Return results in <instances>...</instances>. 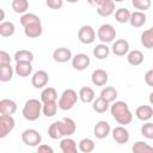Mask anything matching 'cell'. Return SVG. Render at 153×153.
<instances>
[{
  "label": "cell",
  "instance_id": "1",
  "mask_svg": "<svg viewBox=\"0 0 153 153\" xmlns=\"http://www.w3.org/2000/svg\"><path fill=\"white\" fill-rule=\"evenodd\" d=\"M110 111H111L112 117L118 124L127 126L133 121V114L129 110L128 104L123 100L114 102L112 105H110Z\"/></svg>",
  "mask_w": 153,
  "mask_h": 153
},
{
  "label": "cell",
  "instance_id": "2",
  "mask_svg": "<svg viewBox=\"0 0 153 153\" xmlns=\"http://www.w3.org/2000/svg\"><path fill=\"white\" fill-rule=\"evenodd\" d=\"M42 109H43V104L38 99L31 98V99L25 102V104L23 106L22 114H23L25 120H27V121H36V120L39 118Z\"/></svg>",
  "mask_w": 153,
  "mask_h": 153
},
{
  "label": "cell",
  "instance_id": "3",
  "mask_svg": "<svg viewBox=\"0 0 153 153\" xmlns=\"http://www.w3.org/2000/svg\"><path fill=\"white\" fill-rule=\"evenodd\" d=\"M78 99H79V93H76V91H74L73 88H67L61 93L57 105L61 110L67 111V110H71L75 105Z\"/></svg>",
  "mask_w": 153,
  "mask_h": 153
},
{
  "label": "cell",
  "instance_id": "4",
  "mask_svg": "<svg viewBox=\"0 0 153 153\" xmlns=\"http://www.w3.org/2000/svg\"><path fill=\"white\" fill-rule=\"evenodd\" d=\"M97 37L102 41V43L106 44L112 42L116 38V30L111 24H102L98 27Z\"/></svg>",
  "mask_w": 153,
  "mask_h": 153
},
{
  "label": "cell",
  "instance_id": "5",
  "mask_svg": "<svg viewBox=\"0 0 153 153\" xmlns=\"http://www.w3.org/2000/svg\"><path fill=\"white\" fill-rule=\"evenodd\" d=\"M22 141L26 146L35 147V146H39V143L42 141V136L38 130L30 128V129H25L22 133Z\"/></svg>",
  "mask_w": 153,
  "mask_h": 153
},
{
  "label": "cell",
  "instance_id": "6",
  "mask_svg": "<svg viewBox=\"0 0 153 153\" xmlns=\"http://www.w3.org/2000/svg\"><path fill=\"white\" fill-rule=\"evenodd\" d=\"M91 4L96 5L97 7V13L100 17H109L115 12V2L112 0H98L96 2Z\"/></svg>",
  "mask_w": 153,
  "mask_h": 153
},
{
  "label": "cell",
  "instance_id": "7",
  "mask_svg": "<svg viewBox=\"0 0 153 153\" xmlns=\"http://www.w3.org/2000/svg\"><path fill=\"white\" fill-rule=\"evenodd\" d=\"M78 38L84 44H91L96 39V31L91 25H82L78 31Z\"/></svg>",
  "mask_w": 153,
  "mask_h": 153
},
{
  "label": "cell",
  "instance_id": "8",
  "mask_svg": "<svg viewBox=\"0 0 153 153\" xmlns=\"http://www.w3.org/2000/svg\"><path fill=\"white\" fill-rule=\"evenodd\" d=\"M16 122L12 116L1 115L0 116V137H6L14 128Z\"/></svg>",
  "mask_w": 153,
  "mask_h": 153
},
{
  "label": "cell",
  "instance_id": "9",
  "mask_svg": "<svg viewBox=\"0 0 153 153\" xmlns=\"http://www.w3.org/2000/svg\"><path fill=\"white\" fill-rule=\"evenodd\" d=\"M91 63V59L88 55L84 54V53H80V54H76L75 56H73L72 59V66L74 69L76 71H85Z\"/></svg>",
  "mask_w": 153,
  "mask_h": 153
},
{
  "label": "cell",
  "instance_id": "10",
  "mask_svg": "<svg viewBox=\"0 0 153 153\" xmlns=\"http://www.w3.org/2000/svg\"><path fill=\"white\" fill-rule=\"evenodd\" d=\"M48 81H49V75L43 69H39V71L35 72L31 76V84L36 88H43L48 84Z\"/></svg>",
  "mask_w": 153,
  "mask_h": 153
},
{
  "label": "cell",
  "instance_id": "11",
  "mask_svg": "<svg viewBox=\"0 0 153 153\" xmlns=\"http://www.w3.org/2000/svg\"><path fill=\"white\" fill-rule=\"evenodd\" d=\"M59 123H60V128H61L62 136L68 137V136H71L72 134H74L75 130H76V124H75V122H74L72 118H69V117H63L62 120L59 121Z\"/></svg>",
  "mask_w": 153,
  "mask_h": 153
},
{
  "label": "cell",
  "instance_id": "12",
  "mask_svg": "<svg viewBox=\"0 0 153 153\" xmlns=\"http://www.w3.org/2000/svg\"><path fill=\"white\" fill-rule=\"evenodd\" d=\"M111 50L112 53L116 55V56H124V55H128L129 53V43L127 39L124 38H120V39H116L111 47Z\"/></svg>",
  "mask_w": 153,
  "mask_h": 153
},
{
  "label": "cell",
  "instance_id": "13",
  "mask_svg": "<svg viewBox=\"0 0 153 153\" xmlns=\"http://www.w3.org/2000/svg\"><path fill=\"white\" fill-rule=\"evenodd\" d=\"M53 59H54V61H56L59 63H65V62H68L69 60H72L73 55L68 48H57L53 51Z\"/></svg>",
  "mask_w": 153,
  "mask_h": 153
},
{
  "label": "cell",
  "instance_id": "14",
  "mask_svg": "<svg viewBox=\"0 0 153 153\" xmlns=\"http://www.w3.org/2000/svg\"><path fill=\"white\" fill-rule=\"evenodd\" d=\"M111 131L110 124L106 121H99L96 123L94 128H93V135L97 139H105Z\"/></svg>",
  "mask_w": 153,
  "mask_h": 153
},
{
  "label": "cell",
  "instance_id": "15",
  "mask_svg": "<svg viewBox=\"0 0 153 153\" xmlns=\"http://www.w3.org/2000/svg\"><path fill=\"white\" fill-rule=\"evenodd\" d=\"M112 139L120 143V145H124L129 141V131L122 127V126H118V127H115L112 129Z\"/></svg>",
  "mask_w": 153,
  "mask_h": 153
},
{
  "label": "cell",
  "instance_id": "16",
  "mask_svg": "<svg viewBox=\"0 0 153 153\" xmlns=\"http://www.w3.org/2000/svg\"><path fill=\"white\" fill-rule=\"evenodd\" d=\"M108 73L102 69V68H98V69H94L92 72V75H91V81L93 85L96 86H104L106 82H108Z\"/></svg>",
  "mask_w": 153,
  "mask_h": 153
},
{
  "label": "cell",
  "instance_id": "17",
  "mask_svg": "<svg viewBox=\"0 0 153 153\" xmlns=\"http://www.w3.org/2000/svg\"><path fill=\"white\" fill-rule=\"evenodd\" d=\"M17 111V103L12 99H1L0 100V112L1 115H8L12 116Z\"/></svg>",
  "mask_w": 153,
  "mask_h": 153
},
{
  "label": "cell",
  "instance_id": "18",
  "mask_svg": "<svg viewBox=\"0 0 153 153\" xmlns=\"http://www.w3.org/2000/svg\"><path fill=\"white\" fill-rule=\"evenodd\" d=\"M135 116L140 121H149L153 117V108L151 105H140L135 110Z\"/></svg>",
  "mask_w": 153,
  "mask_h": 153
},
{
  "label": "cell",
  "instance_id": "19",
  "mask_svg": "<svg viewBox=\"0 0 153 153\" xmlns=\"http://www.w3.org/2000/svg\"><path fill=\"white\" fill-rule=\"evenodd\" d=\"M60 148L62 153H78L76 142L72 137H63L60 142Z\"/></svg>",
  "mask_w": 153,
  "mask_h": 153
},
{
  "label": "cell",
  "instance_id": "20",
  "mask_svg": "<svg viewBox=\"0 0 153 153\" xmlns=\"http://www.w3.org/2000/svg\"><path fill=\"white\" fill-rule=\"evenodd\" d=\"M14 72L19 76L26 78L32 73V65H31V62H16Z\"/></svg>",
  "mask_w": 153,
  "mask_h": 153
},
{
  "label": "cell",
  "instance_id": "21",
  "mask_svg": "<svg viewBox=\"0 0 153 153\" xmlns=\"http://www.w3.org/2000/svg\"><path fill=\"white\" fill-rule=\"evenodd\" d=\"M79 98L82 103H93V100L96 99V94L93 88L88 87V86H84L80 88L79 91Z\"/></svg>",
  "mask_w": 153,
  "mask_h": 153
},
{
  "label": "cell",
  "instance_id": "22",
  "mask_svg": "<svg viewBox=\"0 0 153 153\" xmlns=\"http://www.w3.org/2000/svg\"><path fill=\"white\" fill-rule=\"evenodd\" d=\"M43 32V27H42V24L38 23V24H32V25H27L24 27V33L26 37L29 38H36V37H39Z\"/></svg>",
  "mask_w": 153,
  "mask_h": 153
},
{
  "label": "cell",
  "instance_id": "23",
  "mask_svg": "<svg viewBox=\"0 0 153 153\" xmlns=\"http://www.w3.org/2000/svg\"><path fill=\"white\" fill-rule=\"evenodd\" d=\"M143 59H145V57H143L142 51H140V50H137V49L129 51L128 55H127V61H128V63L131 65V66H139V65H141V63L143 62Z\"/></svg>",
  "mask_w": 153,
  "mask_h": 153
},
{
  "label": "cell",
  "instance_id": "24",
  "mask_svg": "<svg viewBox=\"0 0 153 153\" xmlns=\"http://www.w3.org/2000/svg\"><path fill=\"white\" fill-rule=\"evenodd\" d=\"M117 90L112 86H105L102 91H100V98H103L104 100H106L109 104L115 102L117 98Z\"/></svg>",
  "mask_w": 153,
  "mask_h": 153
},
{
  "label": "cell",
  "instance_id": "25",
  "mask_svg": "<svg viewBox=\"0 0 153 153\" xmlns=\"http://www.w3.org/2000/svg\"><path fill=\"white\" fill-rule=\"evenodd\" d=\"M129 23H130V25L133 27H141L146 23V14L143 12L135 11V12L131 13L130 19H129Z\"/></svg>",
  "mask_w": 153,
  "mask_h": 153
},
{
  "label": "cell",
  "instance_id": "26",
  "mask_svg": "<svg viewBox=\"0 0 153 153\" xmlns=\"http://www.w3.org/2000/svg\"><path fill=\"white\" fill-rule=\"evenodd\" d=\"M57 99V92L54 87H45L41 92V100L44 103H50V102H56Z\"/></svg>",
  "mask_w": 153,
  "mask_h": 153
},
{
  "label": "cell",
  "instance_id": "27",
  "mask_svg": "<svg viewBox=\"0 0 153 153\" xmlns=\"http://www.w3.org/2000/svg\"><path fill=\"white\" fill-rule=\"evenodd\" d=\"M109 55H110V48L106 44H104V43L97 44L93 48V56L96 59H98V60H104Z\"/></svg>",
  "mask_w": 153,
  "mask_h": 153
},
{
  "label": "cell",
  "instance_id": "28",
  "mask_svg": "<svg viewBox=\"0 0 153 153\" xmlns=\"http://www.w3.org/2000/svg\"><path fill=\"white\" fill-rule=\"evenodd\" d=\"M13 59H14L16 62H32V60H33V54H32L30 50L20 49V50H17V51H16Z\"/></svg>",
  "mask_w": 153,
  "mask_h": 153
},
{
  "label": "cell",
  "instance_id": "29",
  "mask_svg": "<svg viewBox=\"0 0 153 153\" xmlns=\"http://www.w3.org/2000/svg\"><path fill=\"white\" fill-rule=\"evenodd\" d=\"M94 147H96L94 141L92 139H90V137H84L78 143V148L82 153H91V152L94 151Z\"/></svg>",
  "mask_w": 153,
  "mask_h": 153
},
{
  "label": "cell",
  "instance_id": "30",
  "mask_svg": "<svg viewBox=\"0 0 153 153\" xmlns=\"http://www.w3.org/2000/svg\"><path fill=\"white\" fill-rule=\"evenodd\" d=\"M141 44L147 49L153 48V26L141 33Z\"/></svg>",
  "mask_w": 153,
  "mask_h": 153
},
{
  "label": "cell",
  "instance_id": "31",
  "mask_svg": "<svg viewBox=\"0 0 153 153\" xmlns=\"http://www.w3.org/2000/svg\"><path fill=\"white\" fill-rule=\"evenodd\" d=\"M13 73H14V69L11 66V63L10 65H0V80L2 82L10 81L13 76Z\"/></svg>",
  "mask_w": 153,
  "mask_h": 153
},
{
  "label": "cell",
  "instance_id": "32",
  "mask_svg": "<svg viewBox=\"0 0 153 153\" xmlns=\"http://www.w3.org/2000/svg\"><path fill=\"white\" fill-rule=\"evenodd\" d=\"M130 16H131V13H130L129 10L126 8V7H120V8H117L116 12H115V19H116V22H118V23H121V24L128 23L129 19H130Z\"/></svg>",
  "mask_w": 153,
  "mask_h": 153
},
{
  "label": "cell",
  "instance_id": "33",
  "mask_svg": "<svg viewBox=\"0 0 153 153\" xmlns=\"http://www.w3.org/2000/svg\"><path fill=\"white\" fill-rule=\"evenodd\" d=\"M133 153H153V147L145 141H136L131 147Z\"/></svg>",
  "mask_w": 153,
  "mask_h": 153
},
{
  "label": "cell",
  "instance_id": "34",
  "mask_svg": "<svg viewBox=\"0 0 153 153\" xmlns=\"http://www.w3.org/2000/svg\"><path fill=\"white\" fill-rule=\"evenodd\" d=\"M109 108H110V104L106 100H104L103 98H100V97L96 98L93 100V103H92V109L98 114H103V112L108 111Z\"/></svg>",
  "mask_w": 153,
  "mask_h": 153
},
{
  "label": "cell",
  "instance_id": "35",
  "mask_svg": "<svg viewBox=\"0 0 153 153\" xmlns=\"http://www.w3.org/2000/svg\"><path fill=\"white\" fill-rule=\"evenodd\" d=\"M41 23V19L37 14L35 13H25L20 17V24L25 27L27 25H32V24H38Z\"/></svg>",
  "mask_w": 153,
  "mask_h": 153
},
{
  "label": "cell",
  "instance_id": "36",
  "mask_svg": "<svg viewBox=\"0 0 153 153\" xmlns=\"http://www.w3.org/2000/svg\"><path fill=\"white\" fill-rule=\"evenodd\" d=\"M16 26L12 22H2L0 23V35L2 37H10L14 33Z\"/></svg>",
  "mask_w": 153,
  "mask_h": 153
},
{
  "label": "cell",
  "instance_id": "37",
  "mask_svg": "<svg viewBox=\"0 0 153 153\" xmlns=\"http://www.w3.org/2000/svg\"><path fill=\"white\" fill-rule=\"evenodd\" d=\"M11 6H12V10L16 13H23V14H25V12L29 8V1L27 0H13L12 4H11Z\"/></svg>",
  "mask_w": 153,
  "mask_h": 153
},
{
  "label": "cell",
  "instance_id": "38",
  "mask_svg": "<svg viewBox=\"0 0 153 153\" xmlns=\"http://www.w3.org/2000/svg\"><path fill=\"white\" fill-rule=\"evenodd\" d=\"M57 103L56 102H50V103H44L43 104V109H42V112L45 117H53L56 115L57 112Z\"/></svg>",
  "mask_w": 153,
  "mask_h": 153
},
{
  "label": "cell",
  "instance_id": "39",
  "mask_svg": "<svg viewBox=\"0 0 153 153\" xmlns=\"http://www.w3.org/2000/svg\"><path fill=\"white\" fill-rule=\"evenodd\" d=\"M48 135H49V137H51L53 140H57V139H61V137H62V133H61V128H60L59 121L53 122V123L49 126V128H48Z\"/></svg>",
  "mask_w": 153,
  "mask_h": 153
},
{
  "label": "cell",
  "instance_id": "40",
  "mask_svg": "<svg viewBox=\"0 0 153 153\" xmlns=\"http://www.w3.org/2000/svg\"><path fill=\"white\" fill-rule=\"evenodd\" d=\"M131 5L136 10H139L140 12H143V11H146V10H148L151 7L152 1L151 0H133L131 1Z\"/></svg>",
  "mask_w": 153,
  "mask_h": 153
},
{
  "label": "cell",
  "instance_id": "41",
  "mask_svg": "<svg viewBox=\"0 0 153 153\" xmlns=\"http://www.w3.org/2000/svg\"><path fill=\"white\" fill-rule=\"evenodd\" d=\"M141 134L146 139H153V123L152 122H146L141 127Z\"/></svg>",
  "mask_w": 153,
  "mask_h": 153
},
{
  "label": "cell",
  "instance_id": "42",
  "mask_svg": "<svg viewBox=\"0 0 153 153\" xmlns=\"http://www.w3.org/2000/svg\"><path fill=\"white\" fill-rule=\"evenodd\" d=\"M47 6L50 7L51 10H59L62 7L63 5V1L62 0H47Z\"/></svg>",
  "mask_w": 153,
  "mask_h": 153
},
{
  "label": "cell",
  "instance_id": "43",
  "mask_svg": "<svg viewBox=\"0 0 153 153\" xmlns=\"http://www.w3.org/2000/svg\"><path fill=\"white\" fill-rule=\"evenodd\" d=\"M11 63V56L7 51L1 50L0 51V65H10Z\"/></svg>",
  "mask_w": 153,
  "mask_h": 153
},
{
  "label": "cell",
  "instance_id": "44",
  "mask_svg": "<svg viewBox=\"0 0 153 153\" xmlns=\"http://www.w3.org/2000/svg\"><path fill=\"white\" fill-rule=\"evenodd\" d=\"M145 82L148 86L153 87V68L146 72V74H145Z\"/></svg>",
  "mask_w": 153,
  "mask_h": 153
},
{
  "label": "cell",
  "instance_id": "45",
  "mask_svg": "<svg viewBox=\"0 0 153 153\" xmlns=\"http://www.w3.org/2000/svg\"><path fill=\"white\" fill-rule=\"evenodd\" d=\"M37 153H54V149L49 145H39L37 148Z\"/></svg>",
  "mask_w": 153,
  "mask_h": 153
},
{
  "label": "cell",
  "instance_id": "46",
  "mask_svg": "<svg viewBox=\"0 0 153 153\" xmlns=\"http://www.w3.org/2000/svg\"><path fill=\"white\" fill-rule=\"evenodd\" d=\"M0 14H1L0 20H1V23H2V22H4V18H5V12H4V10H2V8H0Z\"/></svg>",
  "mask_w": 153,
  "mask_h": 153
},
{
  "label": "cell",
  "instance_id": "47",
  "mask_svg": "<svg viewBox=\"0 0 153 153\" xmlns=\"http://www.w3.org/2000/svg\"><path fill=\"white\" fill-rule=\"evenodd\" d=\"M149 103L153 105V92H151V94H149Z\"/></svg>",
  "mask_w": 153,
  "mask_h": 153
},
{
  "label": "cell",
  "instance_id": "48",
  "mask_svg": "<svg viewBox=\"0 0 153 153\" xmlns=\"http://www.w3.org/2000/svg\"><path fill=\"white\" fill-rule=\"evenodd\" d=\"M35 153H37V152H35Z\"/></svg>",
  "mask_w": 153,
  "mask_h": 153
}]
</instances>
